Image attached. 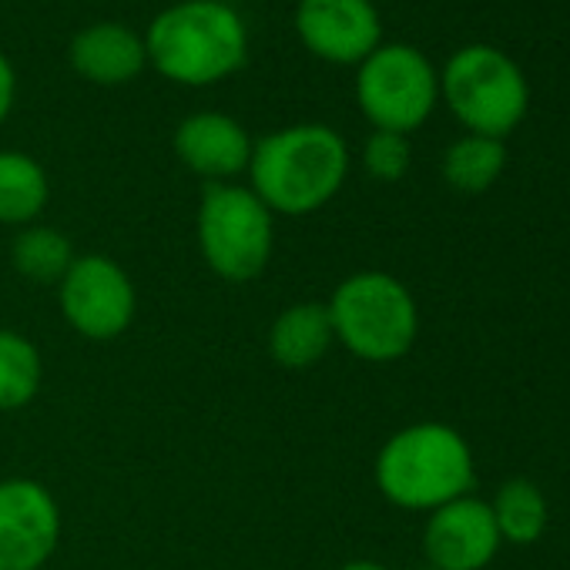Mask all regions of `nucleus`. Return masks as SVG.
I'll return each mask as SVG.
<instances>
[{
  "label": "nucleus",
  "instance_id": "6e6552de",
  "mask_svg": "<svg viewBox=\"0 0 570 570\" xmlns=\"http://www.w3.org/2000/svg\"><path fill=\"white\" fill-rule=\"evenodd\" d=\"M58 303L68 326L95 343L118 340L138 309L131 275L108 255H78L58 282Z\"/></svg>",
  "mask_w": 570,
  "mask_h": 570
},
{
  "label": "nucleus",
  "instance_id": "39448f33",
  "mask_svg": "<svg viewBox=\"0 0 570 570\" xmlns=\"http://www.w3.org/2000/svg\"><path fill=\"white\" fill-rule=\"evenodd\" d=\"M440 98L466 135L503 141L527 115L530 85L500 48L466 45L440 71Z\"/></svg>",
  "mask_w": 570,
  "mask_h": 570
},
{
  "label": "nucleus",
  "instance_id": "4be33fe9",
  "mask_svg": "<svg viewBox=\"0 0 570 570\" xmlns=\"http://www.w3.org/2000/svg\"><path fill=\"white\" fill-rule=\"evenodd\" d=\"M340 570H393V567H386V563H380V560H350V563H343Z\"/></svg>",
  "mask_w": 570,
  "mask_h": 570
},
{
  "label": "nucleus",
  "instance_id": "f257e3e1",
  "mask_svg": "<svg viewBox=\"0 0 570 570\" xmlns=\"http://www.w3.org/2000/svg\"><path fill=\"white\" fill-rule=\"evenodd\" d=\"M245 175L248 188L272 215L303 218L326 208L343 191L350 175V145L330 125H285L252 145Z\"/></svg>",
  "mask_w": 570,
  "mask_h": 570
},
{
  "label": "nucleus",
  "instance_id": "6ab92c4d",
  "mask_svg": "<svg viewBox=\"0 0 570 570\" xmlns=\"http://www.w3.org/2000/svg\"><path fill=\"white\" fill-rule=\"evenodd\" d=\"M45 380V363L38 346L14 333L0 330V413H14L35 403Z\"/></svg>",
  "mask_w": 570,
  "mask_h": 570
},
{
  "label": "nucleus",
  "instance_id": "5701e85b",
  "mask_svg": "<svg viewBox=\"0 0 570 570\" xmlns=\"http://www.w3.org/2000/svg\"><path fill=\"white\" fill-rule=\"evenodd\" d=\"M430 570H433V567H430Z\"/></svg>",
  "mask_w": 570,
  "mask_h": 570
},
{
  "label": "nucleus",
  "instance_id": "412c9836",
  "mask_svg": "<svg viewBox=\"0 0 570 570\" xmlns=\"http://www.w3.org/2000/svg\"><path fill=\"white\" fill-rule=\"evenodd\" d=\"M14 101H18V71H14L11 58L0 55V125L11 118Z\"/></svg>",
  "mask_w": 570,
  "mask_h": 570
},
{
  "label": "nucleus",
  "instance_id": "423d86ee",
  "mask_svg": "<svg viewBox=\"0 0 570 570\" xmlns=\"http://www.w3.org/2000/svg\"><path fill=\"white\" fill-rule=\"evenodd\" d=\"M195 232L205 265L222 282H235V285L252 282L272 262L275 215L248 185L238 181L205 185Z\"/></svg>",
  "mask_w": 570,
  "mask_h": 570
},
{
  "label": "nucleus",
  "instance_id": "f03ea898",
  "mask_svg": "<svg viewBox=\"0 0 570 570\" xmlns=\"http://www.w3.org/2000/svg\"><path fill=\"white\" fill-rule=\"evenodd\" d=\"M148 68L181 88H212L248 61L245 18L225 0H178L145 31Z\"/></svg>",
  "mask_w": 570,
  "mask_h": 570
},
{
  "label": "nucleus",
  "instance_id": "f3484780",
  "mask_svg": "<svg viewBox=\"0 0 570 570\" xmlns=\"http://www.w3.org/2000/svg\"><path fill=\"white\" fill-rule=\"evenodd\" d=\"M507 168V148L500 138L483 135H463L456 138L443 155V178L450 188L463 195H480L493 188V181Z\"/></svg>",
  "mask_w": 570,
  "mask_h": 570
},
{
  "label": "nucleus",
  "instance_id": "ddd939ff",
  "mask_svg": "<svg viewBox=\"0 0 570 570\" xmlns=\"http://www.w3.org/2000/svg\"><path fill=\"white\" fill-rule=\"evenodd\" d=\"M68 61L78 78L98 85V88H121L145 75L148 68V48L145 35H138L128 24L118 21H98L88 24L71 38Z\"/></svg>",
  "mask_w": 570,
  "mask_h": 570
},
{
  "label": "nucleus",
  "instance_id": "20e7f679",
  "mask_svg": "<svg viewBox=\"0 0 570 570\" xmlns=\"http://www.w3.org/2000/svg\"><path fill=\"white\" fill-rule=\"evenodd\" d=\"M336 343L363 363L403 360L420 336V306L406 285L380 268L346 275L326 303Z\"/></svg>",
  "mask_w": 570,
  "mask_h": 570
},
{
  "label": "nucleus",
  "instance_id": "4468645a",
  "mask_svg": "<svg viewBox=\"0 0 570 570\" xmlns=\"http://www.w3.org/2000/svg\"><path fill=\"white\" fill-rule=\"evenodd\" d=\"M333 323L326 303H296L282 309L268 330V356L285 370H309L333 350Z\"/></svg>",
  "mask_w": 570,
  "mask_h": 570
},
{
  "label": "nucleus",
  "instance_id": "9b49d317",
  "mask_svg": "<svg viewBox=\"0 0 570 570\" xmlns=\"http://www.w3.org/2000/svg\"><path fill=\"white\" fill-rule=\"evenodd\" d=\"M500 543L490 503L470 493L436 507L423 527V553L433 570H483Z\"/></svg>",
  "mask_w": 570,
  "mask_h": 570
},
{
  "label": "nucleus",
  "instance_id": "1a4fd4ad",
  "mask_svg": "<svg viewBox=\"0 0 570 570\" xmlns=\"http://www.w3.org/2000/svg\"><path fill=\"white\" fill-rule=\"evenodd\" d=\"M61 540L55 493L31 480H0V570H41Z\"/></svg>",
  "mask_w": 570,
  "mask_h": 570
},
{
  "label": "nucleus",
  "instance_id": "dca6fc26",
  "mask_svg": "<svg viewBox=\"0 0 570 570\" xmlns=\"http://www.w3.org/2000/svg\"><path fill=\"white\" fill-rule=\"evenodd\" d=\"M490 510H493V523L500 530V540L503 543H513V547H527V543H537L550 523V507H547V497L543 490L527 480V476H513L507 480L493 500H490Z\"/></svg>",
  "mask_w": 570,
  "mask_h": 570
},
{
  "label": "nucleus",
  "instance_id": "aec40b11",
  "mask_svg": "<svg viewBox=\"0 0 570 570\" xmlns=\"http://www.w3.org/2000/svg\"><path fill=\"white\" fill-rule=\"evenodd\" d=\"M410 161H413L410 135L373 131L363 145V168L376 181H400L410 171Z\"/></svg>",
  "mask_w": 570,
  "mask_h": 570
},
{
  "label": "nucleus",
  "instance_id": "0eeeda50",
  "mask_svg": "<svg viewBox=\"0 0 570 570\" xmlns=\"http://www.w3.org/2000/svg\"><path fill=\"white\" fill-rule=\"evenodd\" d=\"M440 101V71L413 45H380L356 65V105L373 131L413 135Z\"/></svg>",
  "mask_w": 570,
  "mask_h": 570
},
{
  "label": "nucleus",
  "instance_id": "a211bd4d",
  "mask_svg": "<svg viewBox=\"0 0 570 570\" xmlns=\"http://www.w3.org/2000/svg\"><path fill=\"white\" fill-rule=\"evenodd\" d=\"M11 258H14V268L28 282L58 285L78 255H75V245H71V238L65 232L35 222V225L18 232V238L11 245Z\"/></svg>",
  "mask_w": 570,
  "mask_h": 570
},
{
  "label": "nucleus",
  "instance_id": "2eb2a0df",
  "mask_svg": "<svg viewBox=\"0 0 570 570\" xmlns=\"http://www.w3.org/2000/svg\"><path fill=\"white\" fill-rule=\"evenodd\" d=\"M51 198L48 171L24 151H0V225L28 228L41 218Z\"/></svg>",
  "mask_w": 570,
  "mask_h": 570
},
{
  "label": "nucleus",
  "instance_id": "9d476101",
  "mask_svg": "<svg viewBox=\"0 0 570 570\" xmlns=\"http://www.w3.org/2000/svg\"><path fill=\"white\" fill-rule=\"evenodd\" d=\"M293 24L303 48L330 65H363L383 45L373 0H299Z\"/></svg>",
  "mask_w": 570,
  "mask_h": 570
},
{
  "label": "nucleus",
  "instance_id": "f8f14e48",
  "mask_svg": "<svg viewBox=\"0 0 570 570\" xmlns=\"http://www.w3.org/2000/svg\"><path fill=\"white\" fill-rule=\"evenodd\" d=\"M252 145L255 141L245 125L225 111H195L175 128L178 161L208 185L235 181L238 175H245L252 161Z\"/></svg>",
  "mask_w": 570,
  "mask_h": 570
},
{
  "label": "nucleus",
  "instance_id": "7ed1b4c3",
  "mask_svg": "<svg viewBox=\"0 0 570 570\" xmlns=\"http://www.w3.org/2000/svg\"><path fill=\"white\" fill-rule=\"evenodd\" d=\"M373 476L393 507L433 513L436 507L473 490L476 463L466 436L456 426L423 420L396 430L380 446Z\"/></svg>",
  "mask_w": 570,
  "mask_h": 570
}]
</instances>
